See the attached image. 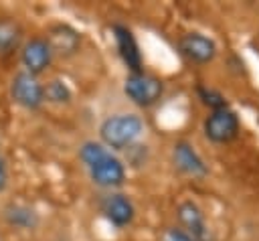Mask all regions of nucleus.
<instances>
[{
	"label": "nucleus",
	"mask_w": 259,
	"mask_h": 241,
	"mask_svg": "<svg viewBox=\"0 0 259 241\" xmlns=\"http://www.w3.org/2000/svg\"><path fill=\"white\" fill-rule=\"evenodd\" d=\"M111 32H113L117 53H119L123 65L130 69V73L144 71V59H142V53H140V47H138V41H136L134 32L123 24H113Z\"/></svg>",
	"instance_id": "nucleus-8"
},
{
	"label": "nucleus",
	"mask_w": 259,
	"mask_h": 241,
	"mask_svg": "<svg viewBox=\"0 0 259 241\" xmlns=\"http://www.w3.org/2000/svg\"><path fill=\"white\" fill-rule=\"evenodd\" d=\"M22 38H24L22 26L14 18L2 16L0 18V59H6L16 51H20Z\"/></svg>",
	"instance_id": "nucleus-14"
},
{
	"label": "nucleus",
	"mask_w": 259,
	"mask_h": 241,
	"mask_svg": "<svg viewBox=\"0 0 259 241\" xmlns=\"http://www.w3.org/2000/svg\"><path fill=\"white\" fill-rule=\"evenodd\" d=\"M45 38L53 55H59V57H73L75 53H79V47H81V32L71 24H63V22L53 24Z\"/></svg>",
	"instance_id": "nucleus-11"
},
{
	"label": "nucleus",
	"mask_w": 259,
	"mask_h": 241,
	"mask_svg": "<svg viewBox=\"0 0 259 241\" xmlns=\"http://www.w3.org/2000/svg\"><path fill=\"white\" fill-rule=\"evenodd\" d=\"M10 97L16 105L34 111L45 103V89L42 83L38 81V77L26 73V71H18L14 73L12 81H10Z\"/></svg>",
	"instance_id": "nucleus-4"
},
{
	"label": "nucleus",
	"mask_w": 259,
	"mask_h": 241,
	"mask_svg": "<svg viewBox=\"0 0 259 241\" xmlns=\"http://www.w3.org/2000/svg\"><path fill=\"white\" fill-rule=\"evenodd\" d=\"M172 162L174 166L186 174V176H192V178H202L208 174V168L204 164V160L200 158V154L194 150L192 144L188 142H176L172 146Z\"/></svg>",
	"instance_id": "nucleus-12"
},
{
	"label": "nucleus",
	"mask_w": 259,
	"mask_h": 241,
	"mask_svg": "<svg viewBox=\"0 0 259 241\" xmlns=\"http://www.w3.org/2000/svg\"><path fill=\"white\" fill-rule=\"evenodd\" d=\"M144 132V122L136 113H113L105 117L99 126L101 144L107 150L123 152L138 142Z\"/></svg>",
	"instance_id": "nucleus-2"
},
{
	"label": "nucleus",
	"mask_w": 259,
	"mask_h": 241,
	"mask_svg": "<svg viewBox=\"0 0 259 241\" xmlns=\"http://www.w3.org/2000/svg\"><path fill=\"white\" fill-rule=\"evenodd\" d=\"M2 219L10 229H18V231H32L38 227V213L26 205V203H18V200H10L4 205L2 209Z\"/></svg>",
	"instance_id": "nucleus-13"
},
{
	"label": "nucleus",
	"mask_w": 259,
	"mask_h": 241,
	"mask_svg": "<svg viewBox=\"0 0 259 241\" xmlns=\"http://www.w3.org/2000/svg\"><path fill=\"white\" fill-rule=\"evenodd\" d=\"M176 219L180 223V229L186 231L196 241H210V231L204 221V213L200 207L192 200H182L176 207Z\"/></svg>",
	"instance_id": "nucleus-9"
},
{
	"label": "nucleus",
	"mask_w": 259,
	"mask_h": 241,
	"mask_svg": "<svg viewBox=\"0 0 259 241\" xmlns=\"http://www.w3.org/2000/svg\"><path fill=\"white\" fill-rule=\"evenodd\" d=\"M6 186H8V162L0 152V192H4Z\"/></svg>",
	"instance_id": "nucleus-18"
},
{
	"label": "nucleus",
	"mask_w": 259,
	"mask_h": 241,
	"mask_svg": "<svg viewBox=\"0 0 259 241\" xmlns=\"http://www.w3.org/2000/svg\"><path fill=\"white\" fill-rule=\"evenodd\" d=\"M53 51L47 43L45 36H32L28 41L22 43L20 47V63H22V71L38 77L40 73H45L49 69V65L53 63Z\"/></svg>",
	"instance_id": "nucleus-6"
},
{
	"label": "nucleus",
	"mask_w": 259,
	"mask_h": 241,
	"mask_svg": "<svg viewBox=\"0 0 259 241\" xmlns=\"http://www.w3.org/2000/svg\"><path fill=\"white\" fill-rule=\"evenodd\" d=\"M198 97H200V99H202V103H204V105H208L212 111L227 107L225 97H223L217 89H210V87H198Z\"/></svg>",
	"instance_id": "nucleus-16"
},
{
	"label": "nucleus",
	"mask_w": 259,
	"mask_h": 241,
	"mask_svg": "<svg viewBox=\"0 0 259 241\" xmlns=\"http://www.w3.org/2000/svg\"><path fill=\"white\" fill-rule=\"evenodd\" d=\"M79 158L85 164L91 182L99 188H117L125 182V164L101 142H83L79 148Z\"/></svg>",
	"instance_id": "nucleus-1"
},
{
	"label": "nucleus",
	"mask_w": 259,
	"mask_h": 241,
	"mask_svg": "<svg viewBox=\"0 0 259 241\" xmlns=\"http://www.w3.org/2000/svg\"><path fill=\"white\" fill-rule=\"evenodd\" d=\"M42 89H45V101L55 103V105H65L73 97L71 87L63 79H51L47 85H42Z\"/></svg>",
	"instance_id": "nucleus-15"
},
{
	"label": "nucleus",
	"mask_w": 259,
	"mask_h": 241,
	"mask_svg": "<svg viewBox=\"0 0 259 241\" xmlns=\"http://www.w3.org/2000/svg\"><path fill=\"white\" fill-rule=\"evenodd\" d=\"M178 51L190 63L206 65L217 57V43L200 32H186L178 41Z\"/></svg>",
	"instance_id": "nucleus-7"
},
{
	"label": "nucleus",
	"mask_w": 259,
	"mask_h": 241,
	"mask_svg": "<svg viewBox=\"0 0 259 241\" xmlns=\"http://www.w3.org/2000/svg\"><path fill=\"white\" fill-rule=\"evenodd\" d=\"M162 241H196V239L190 237V235H188L186 231H182L180 227H170V229H166Z\"/></svg>",
	"instance_id": "nucleus-17"
},
{
	"label": "nucleus",
	"mask_w": 259,
	"mask_h": 241,
	"mask_svg": "<svg viewBox=\"0 0 259 241\" xmlns=\"http://www.w3.org/2000/svg\"><path fill=\"white\" fill-rule=\"evenodd\" d=\"M123 93L138 107H152L164 95V83L150 73H130L123 81Z\"/></svg>",
	"instance_id": "nucleus-3"
},
{
	"label": "nucleus",
	"mask_w": 259,
	"mask_h": 241,
	"mask_svg": "<svg viewBox=\"0 0 259 241\" xmlns=\"http://www.w3.org/2000/svg\"><path fill=\"white\" fill-rule=\"evenodd\" d=\"M101 213L113 227H127L136 217V207L132 198L123 192H109L101 200Z\"/></svg>",
	"instance_id": "nucleus-10"
},
{
	"label": "nucleus",
	"mask_w": 259,
	"mask_h": 241,
	"mask_svg": "<svg viewBox=\"0 0 259 241\" xmlns=\"http://www.w3.org/2000/svg\"><path fill=\"white\" fill-rule=\"evenodd\" d=\"M239 128H241L239 117L229 107L210 111V115H206V119L202 124L204 136L214 144H227V142L235 140L239 134Z\"/></svg>",
	"instance_id": "nucleus-5"
}]
</instances>
